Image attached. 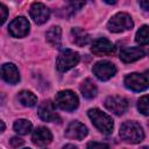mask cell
Wrapping results in <instances>:
<instances>
[{
  "label": "cell",
  "mask_w": 149,
  "mask_h": 149,
  "mask_svg": "<svg viewBox=\"0 0 149 149\" xmlns=\"http://www.w3.org/2000/svg\"><path fill=\"white\" fill-rule=\"evenodd\" d=\"M120 136L123 141L128 143H139L143 140L144 133L142 127L134 121L123 122L120 127Z\"/></svg>",
  "instance_id": "obj_1"
},
{
  "label": "cell",
  "mask_w": 149,
  "mask_h": 149,
  "mask_svg": "<svg viewBox=\"0 0 149 149\" xmlns=\"http://www.w3.org/2000/svg\"><path fill=\"white\" fill-rule=\"evenodd\" d=\"M88 118L93 122V125L104 134H111L113 130V120L109 115L104 113L98 108H91L87 112Z\"/></svg>",
  "instance_id": "obj_2"
},
{
  "label": "cell",
  "mask_w": 149,
  "mask_h": 149,
  "mask_svg": "<svg viewBox=\"0 0 149 149\" xmlns=\"http://www.w3.org/2000/svg\"><path fill=\"white\" fill-rule=\"evenodd\" d=\"M125 86L134 92H141L149 87V70L143 73H130L125 78Z\"/></svg>",
  "instance_id": "obj_3"
},
{
  "label": "cell",
  "mask_w": 149,
  "mask_h": 149,
  "mask_svg": "<svg viewBox=\"0 0 149 149\" xmlns=\"http://www.w3.org/2000/svg\"><path fill=\"white\" fill-rule=\"evenodd\" d=\"M79 62V54L71 49H63L57 57L56 66L61 72H65L73 66H76Z\"/></svg>",
  "instance_id": "obj_4"
},
{
  "label": "cell",
  "mask_w": 149,
  "mask_h": 149,
  "mask_svg": "<svg viewBox=\"0 0 149 149\" xmlns=\"http://www.w3.org/2000/svg\"><path fill=\"white\" fill-rule=\"evenodd\" d=\"M134 26L133 20L127 13H118L111 17L107 23V28L113 33H121L132 29Z\"/></svg>",
  "instance_id": "obj_5"
},
{
  "label": "cell",
  "mask_w": 149,
  "mask_h": 149,
  "mask_svg": "<svg viewBox=\"0 0 149 149\" xmlns=\"http://www.w3.org/2000/svg\"><path fill=\"white\" fill-rule=\"evenodd\" d=\"M56 105L66 112H71L73 109H76L78 107V97L70 90H65V91H59L56 94L55 98Z\"/></svg>",
  "instance_id": "obj_6"
},
{
  "label": "cell",
  "mask_w": 149,
  "mask_h": 149,
  "mask_svg": "<svg viewBox=\"0 0 149 149\" xmlns=\"http://www.w3.org/2000/svg\"><path fill=\"white\" fill-rule=\"evenodd\" d=\"M116 72V68L108 61H100L93 66V73L100 80H108Z\"/></svg>",
  "instance_id": "obj_7"
},
{
  "label": "cell",
  "mask_w": 149,
  "mask_h": 149,
  "mask_svg": "<svg viewBox=\"0 0 149 149\" xmlns=\"http://www.w3.org/2000/svg\"><path fill=\"white\" fill-rule=\"evenodd\" d=\"M8 30L13 37H24L29 31V22L24 16H17L9 23Z\"/></svg>",
  "instance_id": "obj_8"
},
{
  "label": "cell",
  "mask_w": 149,
  "mask_h": 149,
  "mask_svg": "<svg viewBox=\"0 0 149 149\" xmlns=\"http://www.w3.org/2000/svg\"><path fill=\"white\" fill-rule=\"evenodd\" d=\"M105 106L112 113L116 115H122L128 108V101L122 97L112 95L105 100Z\"/></svg>",
  "instance_id": "obj_9"
},
{
  "label": "cell",
  "mask_w": 149,
  "mask_h": 149,
  "mask_svg": "<svg viewBox=\"0 0 149 149\" xmlns=\"http://www.w3.org/2000/svg\"><path fill=\"white\" fill-rule=\"evenodd\" d=\"M30 16L37 24H42L49 20L50 10L45 5L41 2H34L30 6Z\"/></svg>",
  "instance_id": "obj_10"
},
{
  "label": "cell",
  "mask_w": 149,
  "mask_h": 149,
  "mask_svg": "<svg viewBox=\"0 0 149 149\" xmlns=\"http://www.w3.org/2000/svg\"><path fill=\"white\" fill-rule=\"evenodd\" d=\"M38 116L47 122H52V121H58L59 116L56 113L55 109V104L51 102V100H45L43 101L40 107H38Z\"/></svg>",
  "instance_id": "obj_11"
},
{
  "label": "cell",
  "mask_w": 149,
  "mask_h": 149,
  "mask_svg": "<svg viewBox=\"0 0 149 149\" xmlns=\"http://www.w3.org/2000/svg\"><path fill=\"white\" fill-rule=\"evenodd\" d=\"M91 51L97 56L111 55L114 52V44L109 40H107L105 37H100V38H97L92 43Z\"/></svg>",
  "instance_id": "obj_12"
},
{
  "label": "cell",
  "mask_w": 149,
  "mask_h": 149,
  "mask_svg": "<svg viewBox=\"0 0 149 149\" xmlns=\"http://www.w3.org/2000/svg\"><path fill=\"white\" fill-rule=\"evenodd\" d=\"M86 135H87V128L78 121H72L71 123H69V126L65 129V136L71 140L80 141Z\"/></svg>",
  "instance_id": "obj_13"
},
{
  "label": "cell",
  "mask_w": 149,
  "mask_h": 149,
  "mask_svg": "<svg viewBox=\"0 0 149 149\" xmlns=\"http://www.w3.org/2000/svg\"><path fill=\"white\" fill-rule=\"evenodd\" d=\"M1 76L5 81L9 84H16L20 80L17 68L12 63H6L1 66Z\"/></svg>",
  "instance_id": "obj_14"
},
{
  "label": "cell",
  "mask_w": 149,
  "mask_h": 149,
  "mask_svg": "<svg viewBox=\"0 0 149 149\" xmlns=\"http://www.w3.org/2000/svg\"><path fill=\"white\" fill-rule=\"evenodd\" d=\"M33 142L37 146H47L51 142L52 140V134L51 132L45 128V127H37L34 133H33V137H31Z\"/></svg>",
  "instance_id": "obj_15"
},
{
  "label": "cell",
  "mask_w": 149,
  "mask_h": 149,
  "mask_svg": "<svg viewBox=\"0 0 149 149\" xmlns=\"http://www.w3.org/2000/svg\"><path fill=\"white\" fill-rule=\"evenodd\" d=\"M144 56V51L141 48H136V47H129V48H125L121 52H120V59L125 63H132L135 62L140 58H142Z\"/></svg>",
  "instance_id": "obj_16"
},
{
  "label": "cell",
  "mask_w": 149,
  "mask_h": 149,
  "mask_svg": "<svg viewBox=\"0 0 149 149\" xmlns=\"http://www.w3.org/2000/svg\"><path fill=\"white\" fill-rule=\"evenodd\" d=\"M72 42L78 47H84L90 42V35L81 28H72Z\"/></svg>",
  "instance_id": "obj_17"
},
{
  "label": "cell",
  "mask_w": 149,
  "mask_h": 149,
  "mask_svg": "<svg viewBox=\"0 0 149 149\" xmlns=\"http://www.w3.org/2000/svg\"><path fill=\"white\" fill-rule=\"evenodd\" d=\"M61 37H62V30L58 26L51 27L45 34L47 42L52 47H59L61 45V40H62Z\"/></svg>",
  "instance_id": "obj_18"
},
{
  "label": "cell",
  "mask_w": 149,
  "mask_h": 149,
  "mask_svg": "<svg viewBox=\"0 0 149 149\" xmlns=\"http://www.w3.org/2000/svg\"><path fill=\"white\" fill-rule=\"evenodd\" d=\"M80 92H81L83 97H85L86 99H92L97 95V86L92 79L86 78L80 84Z\"/></svg>",
  "instance_id": "obj_19"
},
{
  "label": "cell",
  "mask_w": 149,
  "mask_h": 149,
  "mask_svg": "<svg viewBox=\"0 0 149 149\" xmlns=\"http://www.w3.org/2000/svg\"><path fill=\"white\" fill-rule=\"evenodd\" d=\"M17 100L26 107H33L37 102V97L30 91H21L17 94Z\"/></svg>",
  "instance_id": "obj_20"
},
{
  "label": "cell",
  "mask_w": 149,
  "mask_h": 149,
  "mask_svg": "<svg viewBox=\"0 0 149 149\" xmlns=\"http://www.w3.org/2000/svg\"><path fill=\"white\" fill-rule=\"evenodd\" d=\"M33 128V125L29 120L26 119H19L14 122V130L16 133H19L20 135H26L28 133H30Z\"/></svg>",
  "instance_id": "obj_21"
},
{
  "label": "cell",
  "mask_w": 149,
  "mask_h": 149,
  "mask_svg": "<svg viewBox=\"0 0 149 149\" xmlns=\"http://www.w3.org/2000/svg\"><path fill=\"white\" fill-rule=\"evenodd\" d=\"M135 40L140 45L149 44V26H142L137 30Z\"/></svg>",
  "instance_id": "obj_22"
},
{
  "label": "cell",
  "mask_w": 149,
  "mask_h": 149,
  "mask_svg": "<svg viewBox=\"0 0 149 149\" xmlns=\"http://www.w3.org/2000/svg\"><path fill=\"white\" fill-rule=\"evenodd\" d=\"M137 108L143 115H149V95H143L139 99Z\"/></svg>",
  "instance_id": "obj_23"
},
{
  "label": "cell",
  "mask_w": 149,
  "mask_h": 149,
  "mask_svg": "<svg viewBox=\"0 0 149 149\" xmlns=\"http://www.w3.org/2000/svg\"><path fill=\"white\" fill-rule=\"evenodd\" d=\"M86 149H109V147L106 143H100V142H90L87 144Z\"/></svg>",
  "instance_id": "obj_24"
},
{
  "label": "cell",
  "mask_w": 149,
  "mask_h": 149,
  "mask_svg": "<svg viewBox=\"0 0 149 149\" xmlns=\"http://www.w3.org/2000/svg\"><path fill=\"white\" fill-rule=\"evenodd\" d=\"M7 14H8V9L3 3H0V23L2 24L6 19H7Z\"/></svg>",
  "instance_id": "obj_25"
},
{
  "label": "cell",
  "mask_w": 149,
  "mask_h": 149,
  "mask_svg": "<svg viewBox=\"0 0 149 149\" xmlns=\"http://www.w3.org/2000/svg\"><path fill=\"white\" fill-rule=\"evenodd\" d=\"M9 143H10V146L13 148H19V147H21L23 144V140H21L20 137H12Z\"/></svg>",
  "instance_id": "obj_26"
},
{
  "label": "cell",
  "mask_w": 149,
  "mask_h": 149,
  "mask_svg": "<svg viewBox=\"0 0 149 149\" xmlns=\"http://www.w3.org/2000/svg\"><path fill=\"white\" fill-rule=\"evenodd\" d=\"M69 6H70V7H69L68 10H70L71 13H73V12H76V10H78L80 7H83V6H84V2H70Z\"/></svg>",
  "instance_id": "obj_27"
},
{
  "label": "cell",
  "mask_w": 149,
  "mask_h": 149,
  "mask_svg": "<svg viewBox=\"0 0 149 149\" xmlns=\"http://www.w3.org/2000/svg\"><path fill=\"white\" fill-rule=\"evenodd\" d=\"M139 3H140V6L142 7V9L149 10V0H143V1H140Z\"/></svg>",
  "instance_id": "obj_28"
},
{
  "label": "cell",
  "mask_w": 149,
  "mask_h": 149,
  "mask_svg": "<svg viewBox=\"0 0 149 149\" xmlns=\"http://www.w3.org/2000/svg\"><path fill=\"white\" fill-rule=\"evenodd\" d=\"M63 149H78V148L76 146H73V144H66V146L63 147Z\"/></svg>",
  "instance_id": "obj_29"
},
{
  "label": "cell",
  "mask_w": 149,
  "mask_h": 149,
  "mask_svg": "<svg viewBox=\"0 0 149 149\" xmlns=\"http://www.w3.org/2000/svg\"><path fill=\"white\" fill-rule=\"evenodd\" d=\"M0 125H1V132H3L5 130V123H3V121H0Z\"/></svg>",
  "instance_id": "obj_30"
},
{
  "label": "cell",
  "mask_w": 149,
  "mask_h": 149,
  "mask_svg": "<svg viewBox=\"0 0 149 149\" xmlns=\"http://www.w3.org/2000/svg\"><path fill=\"white\" fill-rule=\"evenodd\" d=\"M105 2H107V3H115V1H105Z\"/></svg>",
  "instance_id": "obj_31"
},
{
  "label": "cell",
  "mask_w": 149,
  "mask_h": 149,
  "mask_svg": "<svg viewBox=\"0 0 149 149\" xmlns=\"http://www.w3.org/2000/svg\"><path fill=\"white\" fill-rule=\"evenodd\" d=\"M140 149H149V147H142V148H140Z\"/></svg>",
  "instance_id": "obj_32"
},
{
  "label": "cell",
  "mask_w": 149,
  "mask_h": 149,
  "mask_svg": "<svg viewBox=\"0 0 149 149\" xmlns=\"http://www.w3.org/2000/svg\"><path fill=\"white\" fill-rule=\"evenodd\" d=\"M26 149H29V148H26Z\"/></svg>",
  "instance_id": "obj_33"
},
{
  "label": "cell",
  "mask_w": 149,
  "mask_h": 149,
  "mask_svg": "<svg viewBox=\"0 0 149 149\" xmlns=\"http://www.w3.org/2000/svg\"><path fill=\"white\" fill-rule=\"evenodd\" d=\"M148 54H149V52H148Z\"/></svg>",
  "instance_id": "obj_34"
}]
</instances>
